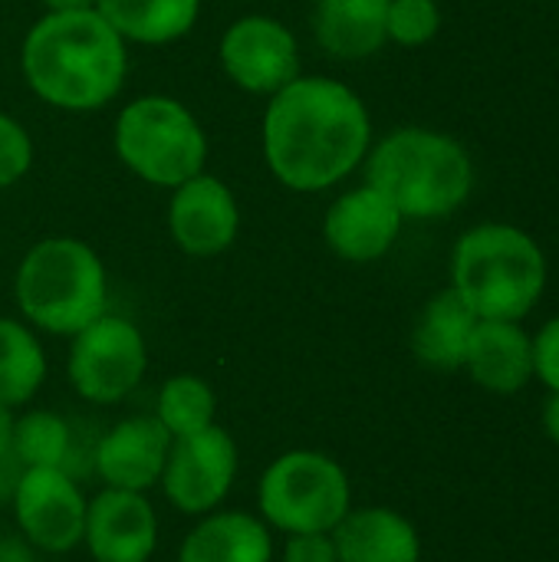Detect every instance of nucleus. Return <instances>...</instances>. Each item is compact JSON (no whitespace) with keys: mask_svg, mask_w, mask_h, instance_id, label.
I'll list each match as a JSON object with an SVG mask.
<instances>
[{"mask_svg":"<svg viewBox=\"0 0 559 562\" xmlns=\"http://www.w3.org/2000/svg\"><path fill=\"white\" fill-rule=\"evenodd\" d=\"M441 30V7L438 0H389L385 10V36L399 46H425Z\"/></svg>","mask_w":559,"mask_h":562,"instance_id":"obj_25","label":"nucleus"},{"mask_svg":"<svg viewBox=\"0 0 559 562\" xmlns=\"http://www.w3.org/2000/svg\"><path fill=\"white\" fill-rule=\"evenodd\" d=\"M0 562H36V553L20 533H0Z\"/></svg>","mask_w":559,"mask_h":562,"instance_id":"obj_30","label":"nucleus"},{"mask_svg":"<svg viewBox=\"0 0 559 562\" xmlns=\"http://www.w3.org/2000/svg\"><path fill=\"white\" fill-rule=\"evenodd\" d=\"M237 477V441L214 422L204 431L171 438L161 471L168 504L188 517H204L221 507Z\"/></svg>","mask_w":559,"mask_h":562,"instance_id":"obj_9","label":"nucleus"},{"mask_svg":"<svg viewBox=\"0 0 559 562\" xmlns=\"http://www.w3.org/2000/svg\"><path fill=\"white\" fill-rule=\"evenodd\" d=\"M221 66L227 79L250 95H277L300 72V43L293 30L267 13L237 16L221 36Z\"/></svg>","mask_w":559,"mask_h":562,"instance_id":"obj_11","label":"nucleus"},{"mask_svg":"<svg viewBox=\"0 0 559 562\" xmlns=\"http://www.w3.org/2000/svg\"><path fill=\"white\" fill-rule=\"evenodd\" d=\"M82 543L92 562H148L158 547V514L145 494L105 487L86 507Z\"/></svg>","mask_w":559,"mask_h":562,"instance_id":"obj_14","label":"nucleus"},{"mask_svg":"<svg viewBox=\"0 0 559 562\" xmlns=\"http://www.w3.org/2000/svg\"><path fill=\"white\" fill-rule=\"evenodd\" d=\"M260 520L280 533H333L353 510L349 474L323 451H287L260 477Z\"/></svg>","mask_w":559,"mask_h":562,"instance_id":"obj_7","label":"nucleus"},{"mask_svg":"<svg viewBox=\"0 0 559 562\" xmlns=\"http://www.w3.org/2000/svg\"><path fill=\"white\" fill-rule=\"evenodd\" d=\"M405 217L399 214V207L376 191L372 184H359L343 191L323 217V237L326 247L346 260V263H372L382 260L399 234H402Z\"/></svg>","mask_w":559,"mask_h":562,"instance_id":"obj_13","label":"nucleus"},{"mask_svg":"<svg viewBox=\"0 0 559 562\" xmlns=\"http://www.w3.org/2000/svg\"><path fill=\"white\" fill-rule=\"evenodd\" d=\"M96 10L125 43L165 46L194 30L201 0H96Z\"/></svg>","mask_w":559,"mask_h":562,"instance_id":"obj_21","label":"nucleus"},{"mask_svg":"<svg viewBox=\"0 0 559 562\" xmlns=\"http://www.w3.org/2000/svg\"><path fill=\"white\" fill-rule=\"evenodd\" d=\"M171 451V435L155 415H135L112 425L92 454L96 474L105 487L148 494L165 471Z\"/></svg>","mask_w":559,"mask_h":562,"instance_id":"obj_15","label":"nucleus"},{"mask_svg":"<svg viewBox=\"0 0 559 562\" xmlns=\"http://www.w3.org/2000/svg\"><path fill=\"white\" fill-rule=\"evenodd\" d=\"M13 517L20 537L43 553H69L86 533V494L63 468H26L13 484Z\"/></svg>","mask_w":559,"mask_h":562,"instance_id":"obj_10","label":"nucleus"},{"mask_svg":"<svg viewBox=\"0 0 559 562\" xmlns=\"http://www.w3.org/2000/svg\"><path fill=\"white\" fill-rule=\"evenodd\" d=\"M534 342V379L544 382L550 392H559V316L547 319L537 336H530Z\"/></svg>","mask_w":559,"mask_h":562,"instance_id":"obj_27","label":"nucleus"},{"mask_svg":"<svg viewBox=\"0 0 559 562\" xmlns=\"http://www.w3.org/2000/svg\"><path fill=\"white\" fill-rule=\"evenodd\" d=\"M362 168L366 184L382 191L405 221L448 217L474 188L468 148L458 138L422 125H405L379 138Z\"/></svg>","mask_w":559,"mask_h":562,"instance_id":"obj_3","label":"nucleus"},{"mask_svg":"<svg viewBox=\"0 0 559 562\" xmlns=\"http://www.w3.org/2000/svg\"><path fill=\"white\" fill-rule=\"evenodd\" d=\"M461 369L491 395H517L534 382L530 333L511 319H478Z\"/></svg>","mask_w":559,"mask_h":562,"instance_id":"obj_16","label":"nucleus"},{"mask_svg":"<svg viewBox=\"0 0 559 562\" xmlns=\"http://www.w3.org/2000/svg\"><path fill=\"white\" fill-rule=\"evenodd\" d=\"M544 431L559 448V392H550V398L544 405Z\"/></svg>","mask_w":559,"mask_h":562,"instance_id":"obj_31","label":"nucleus"},{"mask_svg":"<svg viewBox=\"0 0 559 562\" xmlns=\"http://www.w3.org/2000/svg\"><path fill=\"white\" fill-rule=\"evenodd\" d=\"M13 425H16V415L13 408L0 405V474H7V468H20V461L13 458Z\"/></svg>","mask_w":559,"mask_h":562,"instance_id":"obj_29","label":"nucleus"},{"mask_svg":"<svg viewBox=\"0 0 559 562\" xmlns=\"http://www.w3.org/2000/svg\"><path fill=\"white\" fill-rule=\"evenodd\" d=\"M273 537L257 514L211 510L181 540L178 562H270Z\"/></svg>","mask_w":559,"mask_h":562,"instance_id":"obj_18","label":"nucleus"},{"mask_svg":"<svg viewBox=\"0 0 559 562\" xmlns=\"http://www.w3.org/2000/svg\"><path fill=\"white\" fill-rule=\"evenodd\" d=\"M339 562H418L422 537L392 507H353L333 530Z\"/></svg>","mask_w":559,"mask_h":562,"instance_id":"obj_17","label":"nucleus"},{"mask_svg":"<svg viewBox=\"0 0 559 562\" xmlns=\"http://www.w3.org/2000/svg\"><path fill=\"white\" fill-rule=\"evenodd\" d=\"M128 43L99 10L43 13L23 36L20 69L36 99L63 112H96L109 105L128 72Z\"/></svg>","mask_w":559,"mask_h":562,"instance_id":"obj_2","label":"nucleus"},{"mask_svg":"<svg viewBox=\"0 0 559 562\" xmlns=\"http://www.w3.org/2000/svg\"><path fill=\"white\" fill-rule=\"evenodd\" d=\"M33 168V138L7 112H0V191L13 188Z\"/></svg>","mask_w":559,"mask_h":562,"instance_id":"obj_26","label":"nucleus"},{"mask_svg":"<svg viewBox=\"0 0 559 562\" xmlns=\"http://www.w3.org/2000/svg\"><path fill=\"white\" fill-rule=\"evenodd\" d=\"M474 326H478V316L448 286V290L435 293L425 303V310L418 313V323L412 329V352L428 369L455 372L465 366V352H468Z\"/></svg>","mask_w":559,"mask_h":562,"instance_id":"obj_20","label":"nucleus"},{"mask_svg":"<svg viewBox=\"0 0 559 562\" xmlns=\"http://www.w3.org/2000/svg\"><path fill=\"white\" fill-rule=\"evenodd\" d=\"M283 562H339L333 533H290L283 543Z\"/></svg>","mask_w":559,"mask_h":562,"instance_id":"obj_28","label":"nucleus"},{"mask_svg":"<svg viewBox=\"0 0 559 562\" xmlns=\"http://www.w3.org/2000/svg\"><path fill=\"white\" fill-rule=\"evenodd\" d=\"M46 379V356L36 333L10 316H0V405H26Z\"/></svg>","mask_w":559,"mask_h":562,"instance_id":"obj_22","label":"nucleus"},{"mask_svg":"<svg viewBox=\"0 0 559 562\" xmlns=\"http://www.w3.org/2000/svg\"><path fill=\"white\" fill-rule=\"evenodd\" d=\"M217 415V395L201 375H171L158 392L155 418L168 428L171 438H185L194 431H204L214 425Z\"/></svg>","mask_w":559,"mask_h":562,"instance_id":"obj_24","label":"nucleus"},{"mask_svg":"<svg viewBox=\"0 0 559 562\" xmlns=\"http://www.w3.org/2000/svg\"><path fill=\"white\" fill-rule=\"evenodd\" d=\"M13 296L26 326L72 339L109 313V273L79 237H43L16 267Z\"/></svg>","mask_w":559,"mask_h":562,"instance_id":"obj_5","label":"nucleus"},{"mask_svg":"<svg viewBox=\"0 0 559 562\" xmlns=\"http://www.w3.org/2000/svg\"><path fill=\"white\" fill-rule=\"evenodd\" d=\"M372 148V119L359 92L329 76H297L264 112V161L297 191L320 194L346 181Z\"/></svg>","mask_w":559,"mask_h":562,"instance_id":"obj_1","label":"nucleus"},{"mask_svg":"<svg viewBox=\"0 0 559 562\" xmlns=\"http://www.w3.org/2000/svg\"><path fill=\"white\" fill-rule=\"evenodd\" d=\"M43 7L49 13H59V10H92L96 0H43Z\"/></svg>","mask_w":559,"mask_h":562,"instance_id":"obj_32","label":"nucleus"},{"mask_svg":"<svg viewBox=\"0 0 559 562\" xmlns=\"http://www.w3.org/2000/svg\"><path fill=\"white\" fill-rule=\"evenodd\" d=\"M13 458L20 468H63L69 471L72 458V431L63 415L33 408L16 415L13 425Z\"/></svg>","mask_w":559,"mask_h":562,"instance_id":"obj_23","label":"nucleus"},{"mask_svg":"<svg viewBox=\"0 0 559 562\" xmlns=\"http://www.w3.org/2000/svg\"><path fill=\"white\" fill-rule=\"evenodd\" d=\"M385 10L389 0H316L313 36L333 59H369L389 43Z\"/></svg>","mask_w":559,"mask_h":562,"instance_id":"obj_19","label":"nucleus"},{"mask_svg":"<svg viewBox=\"0 0 559 562\" xmlns=\"http://www.w3.org/2000/svg\"><path fill=\"white\" fill-rule=\"evenodd\" d=\"M168 234L188 257H217L241 234V204L217 175H194L171 188Z\"/></svg>","mask_w":559,"mask_h":562,"instance_id":"obj_12","label":"nucleus"},{"mask_svg":"<svg viewBox=\"0 0 559 562\" xmlns=\"http://www.w3.org/2000/svg\"><path fill=\"white\" fill-rule=\"evenodd\" d=\"M148 349L142 329L115 313H102L72 336L66 375L79 398L92 405L125 402L145 379Z\"/></svg>","mask_w":559,"mask_h":562,"instance_id":"obj_8","label":"nucleus"},{"mask_svg":"<svg viewBox=\"0 0 559 562\" xmlns=\"http://www.w3.org/2000/svg\"><path fill=\"white\" fill-rule=\"evenodd\" d=\"M451 290L478 319L521 323L547 290L544 247L514 224H478L451 250Z\"/></svg>","mask_w":559,"mask_h":562,"instance_id":"obj_4","label":"nucleus"},{"mask_svg":"<svg viewBox=\"0 0 559 562\" xmlns=\"http://www.w3.org/2000/svg\"><path fill=\"white\" fill-rule=\"evenodd\" d=\"M112 145L119 161L155 188H178L204 171L208 135L194 112L171 95H138L115 115Z\"/></svg>","mask_w":559,"mask_h":562,"instance_id":"obj_6","label":"nucleus"}]
</instances>
